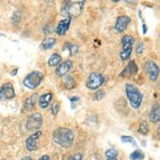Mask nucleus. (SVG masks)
Instances as JSON below:
<instances>
[{"instance_id":"c85d7f7f","label":"nucleus","mask_w":160,"mask_h":160,"mask_svg":"<svg viewBox=\"0 0 160 160\" xmlns=\"http://www.w3.org/2000/svg\"><path fill=\"white\" fill-rule=\"evenodd\" d=\"M71 160H82V154L80 152H77L75 155H73V157L71 158Z\"/></svg>"},{"instance_id":"f8f14e48","label":"nucleus","mask_w":160,"mask_h":160,"mask_svg":"<svg viewBox=\"0 0 160 160\" xmlns=\"http://www.w3.org/2000/svg\"><path fill=\"white\" fill-rule=\"evenodd\" d=\"M146 69L148 75H149V78L152 82H155L158 78V73H159V69L158 66L155 62L152 61H149L147 62L146 65Z\"/></svg>"},{"instance_id":"b1692460","label":"nucleus","mask_w":160,"mask_h":160,"mask_svg":"<svg viewBox=\"0 0 160 160\" xmlns=\"http://www.w3.org/2000/svg\"><path fill=\"white\" fill-rule=\"evenodd\" d=\"M104 97H105V92L102 91V90H100V91L95 93L92 98H93L94 101H100V100L102 99Z\"/></svg>"},{"instance_id":"473e14b6","label":"nucleus","mask_w":160,"mask_h":160,"mask_svg":"<svg viewBox=\"0 0 160 160\" xmlns=\"http://www.w3.org/2000/svg\"><path fill=\"white\" fill-rule=\"evenodd\" d=\"M21 160H33V159H32L30 157H24V158H23Z\"/></svg>"},{"instance_id":"aec40b11","label":"nucleus","mask_w":160,"mask_h":160,"mask_svg":"<svg viewBox=\"0 0 160 160\" xmlns=\"http://www.w3.org/2000/svg\"><path fill=\"white\" fill-rule=\"evenodd\" d=\"M105 155L106 158H107V159L117 160L118 156V152L115 148H109V149L106 151Z\"/></svg>"},{"instance_id":"423d86ee","label":"nucleus","mask_w":160,"mask_h":160,"mask_svg":"<svg viewBox=\"0 0 160 160\" xmlns=\"http://www.w3.org/2000/svg\"><path fill=\"white\" fill-rule=\"evenodd\" d=\"M105 82L104 76L100 73L92 72L89 75L87 81V87L90 90H97L100 87H102Z\"/></svg>"},{"instance_id":"1a4fd4ad","label":"nucleus","mask_w":160,"mask_h":160,"mask_svg":"<svg viewBox=\"0 0 160 160\" xmlns=\"http://www.w3.org/2000/svg\"><path fill=\"white\" fill-rule=\"evenodd\" d=\"M41 135H42L41 131H37L32 135H30L26 140L27 149L30 152L36 150L38 148V141H39V138L41 137Z\"/></svg>"},{"instance_id":"393cba45","label":"nucleus","mask_w":160,"mask_h":160,"mask_svg":"<svg viewBox=\"0 0 160 160\" xmlns=\"http://www.w3.org/2000/svg\"><path fill=\"white\" fill-rule=\"evenodd\" d=\"M121 141L124 143H132V144H136L135 140L132 137L130 136H122L121 138Z\"/></svg>"},{"instance_id":"20e7f679","label":"nucleus","mask_w":160,"mask_h":160,"mask_svg":"<svg viewBox=\"0 0 160 160\" xmlns=\"http://www.w3.org/2000/svg\"><path fill=\"white\" fill-rule=\"evenodd\" d=\"M43 80V75L40 71H32L24 77L23 83L24 87L29 89L34 90L40 85Z\"/></svg>"},{"instance_id":"cd10ccee","label":"nucleus","mask_w":160,"mask_h":160,"mask_svg":"<svg viewBox=\"0 0 160 160\" xmlns=\"http://www.w3.org/2000/svg\"><path fill=\"white\" fill-rule=\"evenodd\" d=\"M142 52H143V44L140 42L136 45V53L138 55H141Z\"/></svg>"},{"instance_id":"9b49d317","label":"nucleus","mask_w":160,"mask_h":160,"mask_svg":"<svg viewBox=\"0 0 160 160\" xmlns=\"http://www.w3.org/2000/svg\"><path fill=\"white\" fill-rule=\"evenodd\" d=\"M72 61H66L62 62V63L59 64L57 66V68L55 70V74L58 76H64L67 75L70 72V71L72 68Z\"/></svg>"},{"instance_id":"a211bd4d","label":"nucleus","mask_w":160,"mask_h":160,"mask_svg":"<svg viewBox=\"0 0 160 160\" xmlns=\"http://www.w3.org/2000/svg\"><path fill=\"white\" fill-rule=\"evenodd\" d=\"M56 45V39L55 38H46L41 43V47L44 50H50Z\"/></svg>"},{"instance_id":"7ed1b4c3","label":"nucleus","mask_w":160,"mask_h":160,"mask_svg":"<svg viewBox=\"0 0 160 160\" xmlns=\"http://www.w3.org/2000/svg\"><path fill=\"white\" fill-rule=\"evenodd\" d=\"M126 95L129 102L133 108H139L142 102V94L138 88L132 84L126 85Z\"/></svg>"},{"instance_id":"c756f323","label":"nucleus","mask_w":160,"mask_h":160,"mask_svg":"<svg viewBox=\"0 0 160 160\" xmlns=\"http://www.w3.org/2000/svg\"><path fill=\"white\" fill-rule=\"evenodd\" d=\"M124 1L128 4H134L138 2V0H124Z\"/></svg>"},{"instance_id":"39448f33","label":"nucleus","mask_w":160,"mask_h":160,"mask_svg":"<svg viewBox=\"0 0 160 160\" xmlns=\"http://www.w3.org/2000/svg\"><path fill=\"white\" fill-rule=\"evenodd\" d=\"M122 50L120 53V58L122 61L128 60L132 51V45L134 44V38L131 35H124L121 40Z\"/></svg>"},{"instance_id":"2f4dec72","label":"nucleus","mask_w":160,"mask_h":160,"mask_svg":"<svg viewBox=\"0 0 160 160\" xmlns=\"http://www.w3.org/2000/svg\"><path fill=\"white\" fill-rule=\"evenodd\" d=\"M142 29H143V34H146L147 33V26H146V24H142Z\"/></svg>"},{"instance_id":"4be33fe9","label":"nucleus","mask_w":160,"mask_h":160,"mask_svg":"<svg viewBox=\"0 0 160 160\" xmlns=\"http://www.w3.org/2000/svg\"><path fill=\"white\" fill-rule=\"evenodd\" d=\"M138 131L140 133L143 134V135H146L148 132V125L146 122H142V123L140 124Z\"/></svg>"},{"instance_id":"412c9836","label":"nucleus","mask_w":160,"mask_h":160,"mask_svg":"<svg viewBox=\"0 0 160 160\" xmlns=\"http://www.w3.org/2000/svg\"><path fill=\"white\" fill-rule=\"evenodd\" d=\"M144 153L140 151V150H136V151H133L132 152L130 156H129V158L131 160H142L144 158Z\"/></svg>"},{"instance_id":"a878e982","label":"nucleus","mask_w":160,"mask_h":160,"mask_svg":"<svg viewBox=\"0 0 160 160\" xmlns=\"http://www.w3.org/2000/svg\"><path fill=\"white\" fill-rule=\"evenodd\" d=\"M65 86H66L67 88H71V87H73L74 80L71 76L66 77V80H65Z\"/></svg>"},{"instance_id":"5701e85b","label":"nucleus","mask_w":160,"mask_h":160,"mask_svg":"<svg viewBox=\"0 0 160 160\" xmlns=\"http://www.w3.org/2000/svg\"><path fill=\"white\" fill-rule=\"evenodd\" d=\"M66 45H68L67 46V50L70 51V53H71V55H75L77 54V52H78L79 50V47L77 46V45H71L70 43H66Z\"/></svg>"},{"instance_id":"dca6fc26","label":"nucleus","mask_w":160,"mask_h":160,"mask_svg":"<svg viewBox=\"0 0 160 160\" xmlns=\"http://www.w3.org/2000/svg\"><path fill=\"white\" fill-rule=\"evenodd\" d=\"M150 121L153 123H157L160 120V108L158 104H156L152 107L149 113Z\"/></svg>"},{"instance_id":"0eeeda50","label":"nucleus","mask_w":160,"mask_h":160,"mask_svg":"<svg viewBox=\"0 0 160 160\" xmlns=\"http://www.w3.org/2000/svg\"><path fill=\"white\" fill-rule=\"evenodd\" d=\"M43 117L39 112L33 113L27 120L26 128L29 131H36L42 126Z\"/></svg>"},{"instance_id":"ddd939ff","label":"nucleus","mask_w":160,"mask_h":160,"mask_svg":"<svg viewBox=\"0 0 160 160\" xmlns=\"http://www.w3.org/2000/svg\"><path fill=\"white\" fill-rule=\"evenodd\" d=\"M71 17H68L66 19H63V20H61L59 22L57 27H56V29H55V32L58 35H65L66 34V32L69 30V28H70V25H71Z\"/></svg>"},{"instance_id":"2eb2a0df","label":"nucleus","mask_w":160,"mask_h":160,"mask_svg":"<svg viewBox=\"0 0 160 160\" xmlns=\"http://www.w3.org/2000/svg\"><path fill=\"white\" fill-rule=\"evenodd\" d=\"M138 66H137V64L135 63V61H131L129 62L128 65V66L126 67V69L122 72L120 76H125L126 75L135 76V75L138 73Z\"/></svg>"},{"instance_id":"c9c22d12","label":"nucleus","mask_w":160,"mask_h":160,"mask_svg":"<svg viewBox=\"0 0 160 160\" xmlns=\"http://www.w3.org/2000/svg\"><path fill=\"white\" fill-rule=\"evenodd\" d=\"M106 160H111V159H106Z\"/></svg>"},{"instance_id":"72a5a7b5","label":"nucleus","mask_w":160,"mask_h":160,"mask_svg":"<svg viewBox=\"0 0 160 160\" xmlns=\"http://www.w3.org/2000/svg\"><path fill=\"white\" fill-rule=\"evenodd\" d=\"M112 2H115V3H117V2H118V1H120V0H112Z\"/></svg>"},{"instance_id":"f704fd0d","label":"nucleus","mask_w":160,"mask_h":160,"mask_svg":"<svg viewBox=\"0 0 160 160\" xmlns=\"http://www.w3.org/2000/svg\"><path fill=\"white\" fill-rule=\"evenodd\" d=\"M45 1H46V2H50V1H52V0H45Z\"/></svg>"},{"instance_id":"e433bc0d","label":"nucleus","mask_w":160,"mask_h":160,"mask_svg":"<svg viewBox=\"0 0 160 160\" xmlns=\"http://www.w3.org/2000/svg\"><path fill=\"white\" fill-rule=\"evenodd\" d=\"M2 160H5V159H2Z\"/></svg>"},{"instance_id":"f257e3e1","label":"nucleus","mask_w":160,"mask_h":160,"mask_svg":"<svg viewBox=\"0 0 160 160\" xmlns=\"http://www.w3.org/2000/svg\"><path fill=\"white\" fill-rule=\"evenodd\" d=\"M75 135L71 129L58 128L53 132V140L55 143L63 148H70L73 144Z\"/></svg>"},{"instance_id":"f03ea898","label":"nucleus","mask_w":160,"mask_h":160,"mask_svg":"<svg viewBox=\"0 0 160 160\" xmlns=\"http://www.w3.org/2000/svg\"><path fill=\"white\" fill-rule=\"evenodd\" d=\"M86 0H66L63 11L68 17H77L82 12Z\"/></svg>"},{"instance_id":"7c9ffc66","label":"nucleus","mask_w":160,"mask_h":160,"mask_svg":"<svg viewBox=\"0 0 160 160\" xmlns=\"http://www.w3.org/2000/svg\"><path fill=\"white\" fill-rule=\"evenodd\" d=\"M39 160H50V158L48 155H43L42 157L39 158Z\"/></svg>"},{"instance_id":"9d476101","label":"nucleus","mask_w":160,"mask_h":160,"mask_svg":"<svg viewBox=\"0 0 160 160\" xmlns=\"http://www.w3.org/2000/svg\"><path fill=\"white\" fill-rule=\"evenodd\" d=\"M131 22V18L128 16H119L115 23V29L118 33H122Z\"/></svg>"},{"instance_id":"6ab92c4d","label":"nucleus","mask_w":160,"mask_h":160,"mask_svg":"<svg viewBox=\"0 0 160 160\" xmlns=\"http://www.w3.org/2000/svg\"><path fill=\"white\" fill-rule=\"evenodd\" d=\"M61 56L59 54H53L51 55V56L49 59L48 61V65L50 66V67H55V66H58L59 64L61 63Z\"/></svg>"},{"instance_id":"4468645a","label":"nucleus","mask_w":160,"mask_h":160,"mask_svg":"<svg viewBox=\"0 0 160 160\" xmlns=\"http://www.w3.org/2000/svg\"><path fill=\"white\" fill-rule=\"evenodd\" d=\"M37 100H38V95H37L36 93L34 95H32L31 97H29V98H27L26 101H25V102H24L23 112H30L31 110H33V108H34V106H35V103H36Z\"/></svg>"},{"instance_id":"6e6552de","label":"nucleus","mask_w":160,"mask_h":160,"mask_svg":"<svg viewBox=\"0 0 160 160\" xmlns=\"http://www.w3.org/2000/svg\"><path fill=\"white\" fill-rule=\"evenodd\" d=\"M15 97V91L11 83H5L0 88V101L13 99Z\"/></svg>"},{"instance_id":"bb28decb","label":"nucleus","mask_w":160,"mask_h":160,"mask_svg":"<svg viewBox=\"0 0 160 160\" xmlns=\"http://www.w3.org/2000/svg\"><path fill=\"white\" fill-rule=\"evenodd\" d=\"M59 110H60V105H59V103H53L52 107H51V111H52L53 114H54V115H56V114L59 112Z\"/></svg>"},{"instance_id":"f3484780","label":"nucleus","mask_w":160,"mask_h":160,"mask_svg":"<svg viewBox=\"0 0 160 160\" xmlns=\"http://www.w3.org/2000/svg\"><path fill=\"white\" fill-rule=\"evenodd\" d=\"M51 100H52V94L50 92H47V93L42 95L39 99V108H42V109L48 108V106L50 105Z\"/></svg>"}]
</instances>
